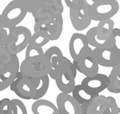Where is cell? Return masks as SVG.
<instances>
[{
	"label": "cell",
	"mask_w": 120,
	"mask_h": 114,
	"mask_svg": "<svg viewBox=\"0 0 120 114\" xmlns=\"http://www.w3.org/2000/svg\"><path fill=\"white\" fill-rule=\"evenodd\" d=\"M28 14V11L20 0H12L3 10L1 16L4 22L12 27L18 26Z\"/></svg>",
	"instance_id": "277c9868"
},
{
	"label": "cell",
	"mask_w": 120,
	"mask_h": 114,
	"mask_svg": "<svg viewBox=\"0 0 120 114\" xmlns=\"http://www.w3.org/2000/svg\"></svg>",
	"instance_id": "8d00e7d4"
},
{
	"label": "cell",
	"mask_w": 120,
	"mask_h": 114,
	"mask_svg": "<svg viewBox=\"0 0 120 114\" xmlns=\"http://www.w3.org/2000/svg\"><path fill=\"white\" fill-rule=\"evenodd\" d=\"M64 12V6L61 0H50L45 5L31 14L34 20L45 19L51 21L54 18L61 16Z\"/></svg>",
	"instance_id": "ba28073f"
},
{
	"label": "cell",
	"mask_w": 120,
	"mask_h": 114,
	"mask_svg": "<svg viewBox=\"0 0 120 114\" xmlns=\"http://www.w3.org/2000/svg\"><path fill=\"white\" fill-rule=\"evenodd\" d=\"M119 10L117 0H99L89 5V14L92 21H102L112 18Z\"/></svg>",
	"instance_id": "3957f363"
},
{
	"label": "cell",
	"mask_w": 120,
	"mask_h": 114,
	"mask_svg": "<svg viewBox=\"0 0 120 114\" xmlns=\"http://www.w3.org/2000/svg\"><path fill=\"white\" fill-rule=\"evenodd\" d=\"M97 37L101 40H108L112 36L114 29V22L112 18L99 21L97 25Z\"/></svg>",
	"instance_id": "ffe728a7"
},
{
	"label": "cell",
	"mask_w": 120,
	"mask_h": 114,
	"mask_svg": "<svg viewBox=\"0 0 120 114\" xmlns=\"http://www.w3.org/2000/svg\"><path fill=\"white\" fill-rule=\"evenodd\" d=\"M118 108L114 97L98 95L88 105L87 114H116Z\"/></svg>",
	"instance_id": "8992f818"
},
{
	"label": "cell",
	"mask_w": 120,
	"mask_h": 114,
	"mask_svg": "<svg viewBox=\"0 0 120 114\" xmlns=\"http://www.w3.org/2000/svg\"><path fill=\"white\" fill-rule=\"evenodd\" d=\"M0 114H12L10 99L4 98L0 100Z\"/></svg>",
	"instance_id": "f546056e"
},
{
	"label": "cell",
	"mask_w": 120,
	"mask_h": 114,
	"mask_svg": "<svg viewBox=\"0 0 120 114\" xmlns=\"http://www.w3.org/2000/svg\"><path fill=\"white\" fill-rule=\"evenodd\" d=\"M9 89L20 99L24 100H32L35 94L33 78L24 76L20 71L18 72L15 79L10 85Z\"/></svg>",
	"instance_id": "5b68a950"
},
{
	"label": "cell",
	"mask_w": 120,
	"mask_h": 114,
	"mask_svg": "<svg viewBox=\"0 0 120 114\" xmlns=\"http://www.w3.org/2000/svg\"><path fill=\"white\" fill-rule=\"evenodd\" d=\"M50 41V36L47 32H45V31H35L31 35L29 44L43 47L48 44Z\"/></svg>",
	"instance_id": "cb8c5ba5"
},
{
	"label": "cell",
	"mask_w": 120,
	"mask_h": 114,
	"mask_svg": "<svg viewBox=\"0 0 120 114\" xmlns=\"http://www.w3.org/2000/svg\"><path fill=\"white\" fill-rule=\"evenodd\" d=\"M76 75L74 74L71 69H67L59 74L55 81L60 92L70 94L76 86Z\"/></svg>",
	"instance_id": "9a60e30c"
},
{
	"label": "cell",
	"mask_w": 120,
	"mask_h": 114,
	"mask_svg": "<svg viewBox=\"0 0 120 114\" xmlns=\"http://www.w3.org/2000/svg\"><path fill=\"white\" fill-rule=\"evenodd\" d=\"M18 59L17 55H12L4 46H0V68L10 65Z\"/></svg>",
	"instance_id": "d4e9b609"
},
{
	"label": "cell",
	"mask_w": 120,
	"mask_h": 114,
	"mask_svg": "<svg viewBox=\"0 0 120 114\" xmlns=\"http://www.w3.org/2000/svg\"><path fill=\"white\" fill-rule=\"evenodd\" d=\"M76 70L85 76H92L98 73L99 65L95 59L92 50L89 47L77 61H72Z\"/></svg>",
	"instance_id": "52a82bcc"
},
{
	"label": "cell",
	"mask_w": 120,
	"mask_h": 114,
	"mask_svg": "<svg viewBox=\"0 0 120 114\" xmlns=\"http://www.w3.org/2000/svg\"><path fill=\"white\" fill-rule=\"evenodd\" d=\"M20 1L24 5L28 13L33 14L34 11L45 5L50 0H20Z\"/></svg>",
	"instance_id": "484cf974"
},
{
	"label": "cell",
	"mask_w": 120,
	"mask_h": 114,
	"mask_svg": "<svg viewBox=\"0 0 120 114\" xmlns=\"http://www.w3.org/2000/svg\"><path fill=\"white\" fill-rule=\"evenodd\" d=\"M92 2H96V1H99V0H92Z\"/></svg>",
	"instance_id": "d590c367"
},
{
	"label": "cell",
	"mask_w": 120,
	"mask_h": 114,
	"mask_svg": "<svg viewBox=\"0 0 120 114\" xmlns=\"http://www.w3.org/2000/svg\"><path fill=\"white\" fill-rule=\"evenodd\" d=\"M63 25H64V20L62 15L51 20L47 31L50 36V41H55L60 38L63 31Z\"/></svg>",
	"instance_id": "7402d4cb"
},
{
	"label": "cell",
	"mask_w": 120,
	"mask_h": 114,
	"mask_svg": "<svg viewBox=\"0 0 120 114\" xmlns=\"http://www.w3.org/2000/svg\"><path fill=\"white\" fill-rule=\"evenodd\" d=\"M15 27H12L4 23V25L3 28L0 29V46H4L5 44L8 41V38H9L10 34L12 33L13 29Z\"/></svg>",
	"instance_id": "f1b7e54d"
},
{
	"label": "cell",
	"mask_w": 120,
	"mask_h": 114,
	"mask_svg": "<svg viewBox=\"0 0 120 114\" xmlns=\"http://www.w3.org/2000/svg\"><path fill=\"white\" fill-rule=\"evenodd\" d=\"M116 114H120V108H119V107L118 108V110H117Z\"/></svg>",
	"instance_id": "e575fe53"
},
{
	"label": "cell",
	"mask_w": 120,
	"mask_h": 114,
	"mask_svg": "<svg viewBox=\"0 0 120 114\" xmlns=\"http://www.w3.org/2000/svg\"><path fill=\"white\" fill-rule=\"evenodd\" d=\"M89 5L88 2L84 6L76 9H70V19L72 27L77 31H82L88 28L92 23V18L89 14Z\"/></svg>",
	"instance_id": "9c48e42d"
},
{
	"label": "cell",
	"mask_w": 120,
	"mask_h": 114,
	"mask_svg": "<svg viewBox=\"0 0 120 114\" xmlns=\"http://www.w3.org/2000/svg\"><path fill=\"white\" fill-rule=\"evenodd\" d=\"M20 63L19 58L7 66L0 68V92L10 86L19 71Z\"/></svg>",
	"instance_id": "4fadbf2b"
},
{
	"label": "cell",
	"mask_w": 120,
	"mask_h": 114,
	"mask_svg": "<svg viewBox=\"0 0 120 114\" xmlns=\"http://www.w3.org/2000/svg\"><path fill=\"white\" fill-rule=\"evenodd\" d=\"M11 107H12V114H28L24 102L19 99H12Z\"/></svg>",
	"instance_id": "83f0119b"
},
{
	"label": "cell",
	"mask_w": 120,
	"mask_h": 114,
	"mask_svg": "<svg viewBox=\"0 0 120 114\" xmlns=\"http://www.w3.org/2000/svg\"><path fill=\"white\" fill-rule=\"evenodd\" d=\"M31 31L27 27L18 25L13 29L4 47L12 55H18L25 50L30 44Z\"/></svg>",
	"instance_id": "7a4b0ae2"
},
{
	"label": "cell",
	"mask_w": 120,
	"mask_h": 114,
	"mask_svg": "<svg viewBox=\"0 0 120 114\" xmlns=\"http://www.w3.org/2000/svg\"><path fill=\"white\" fill-rule=\"evenodd\" d=\"M112 38H113V46L112 48L116 50L120 55V29L114 28L112 30Z\"/></svg>",
	"instance_id": "4dcf8cb0"
},
{
	"label": "cell",
	"mask_w": 120,
	"mask_h": 114,
	"mask_svg": "<svg viewBox=\"0 0 120 114\" xmlns=\"http://www.w3.org/2000/svg\"><path fill=\"white\" fill-rule=\"evenodd\" d=\"M112 68H113L114 70H117L118 73H120V60L118 62V63H117L116 65H115V66H113V67H112Z\"/></svg>",
	"instance_id": "d6a6232c"
},
{
	"label": "cell",
	"mask_w": 120,
	"mask_h": 114,
	"mask_svg": "<svg viewBox=\"0 0 120 114\" xmlns=\"http://www.w3.org/2000/svg\"><path fill=\"white\" fill-rule=\"evenodd\" d=\"M50 66L45 55L24 59L19 66V71L31 78H40L49 75Z\"/></svg>",
	"instance_id": "6da1fadb"
},
{
	"label": "cell",
	"mask_w": 120,
	"mask_h": 114,
	"mask_svg": "<svg viewBox=\"0 0 120 114\" xmlns=\"http://www.w3.org/2000/svg\"><path fill=\"white\" fill-rule=\"evenodd\" d=\"M4 25V20H3L2 16H1V14H0V29L3 28Z\"/></svg>",
	"instance_id": "836d02e7"
},
{
	"label": "cell",
	"mask_w": 120,
	"mask_h": 114,
	"mask_svg": "<svg viewBox=\"0 0 120 114\" xmlns=\"http://www.w3.org/2000/svg\"><path fill=\"white\" fill-rule=\"evenodd\" d=\"M34 87H35V94L33 100L36 101L41 99L48 91L50 86V76L49 75L42 76L40 78H33Z\"/></svg>",
	"instance_id": "44dd1931"
},
{
	"label": "cell",
	"mask_w": 120,
	"mask_h": 114,
	"mask_svg": "<svg viewBox=\"0 0 120 114\" xmlns=\"http://www.w3.org/2000/svg\"><path fill=\"white\" fill-rule=\"evenodd\" d=\"M108 76L104 74L98 73L95 76H86L82 81V86L97 94H99L100 92H103L107 89L108 86Z\"/></svg>",
	"instance_id": "5bb4252c"
},
{
	"label": "cell",
	"mask_w": 120,
	"mask_h": 114,
	"mask_svg": "<svg viewBox=\"0 0 120 114\" xmlns=\"http://www.w3.org/2000/svg\"><path fill=\"white\" fill-rule=\"evenodd\" d=\"M92 53L99 66L103 67H113L120 60V55L112 47L98 49L94 48Z\"/></svg>",
	"instance_id": "7c38bea8"
},
{
	"label": "cell",
	"mask_w": 120,
	"mask_h": 114,
	"mask_svg": "<svg viewBox=\"0 0 120 114\" xmlns=\"http://www.w3.org/2000/svg\"><path fill=\"white\" fill-rule=\"evenodd\" d=\"M86 39H87L89 45L98 49H104V48H111L113 46V38L112 34L110 38L106 40H101L97 37V27H92L86 34Z\"/></svg>",
	"instance_id": "ac0fdd59"
},
{
	"label": "cell",
	"mask_w": 120,
	"mask_h": 114,
	"mask_svg": "<svg viewBox=\"0 0 120 114\" xmlns=\"http://www.w3.org/2000/svg\"><path fill=\"white\" fill-rule=\"evenodd\" d=\"M71 96L77 101L81 105L84 103H90L96 96H98L99 94H97L94 92H92L82 85H76L71 92Z\"/></svg>",
	"instance_id": "d6986e66"
},
{
	"label": "cell",
	"mask_w": 120,
	"mask_h": 114,
	"mask_svg": "<svg viewBox=\"0 0 120 114\" xmlns=\"http://www.w3.org/2000/svg\"><path fill=\"white\" fill-rule=\"evenodd\" d=\"M108 86L107 90L112 93H120V73L112 68L108 76Z\"/></svg>",
	"instance_id": "603a6c76"
},
{
	"label": "cell",
	"mask_w": 120,
	"mask_h": 114,
	"mask_svg": "<svg viewBox=\"0 0 120 114\" xmlns=\"http://www.w3.org/2000/svg\"><path fill=\"white\" fill-rule=\"evenodd\" d=\"M56 107L60 114H82V105L68 93L57 95Z\"/></svg>",
	"instance_id": "30bf717a"
},
{
	"label": "cell",
	"mask_w": 120,
	"mask_h": 114,
	"mask_svg": "<svg viewBox=\"0 0 120 114\" xmlns=\"http://www.w3.org/2000/svg\"><path fill=\"white\" fill-rule=\"evenodd\" d=\"M31 110L34 114H60L57 107L53 102L42 98L34 101Z\"/></svg>",
	"instance_id": "e0dca14e"
},
{
	"label": "cell",
	"mask_w": 120,
	"mask_h": 114,
	"mask_svg": "<svg viewBox=\"0 0 120 114\" xmlns=\"http://www.w3.org/2000/svg\"><path fill=\"white\" fill-rule=\"evenodd\" d=\"M89 47L86 34L75 33L71 35L69 42V52L74 61H77Z\"/></svg>",
	"instance_id": "8fae6325"
},
{
	"label": "cell",
	"mask_w": 120,
	"mask_h": 114,
	"mask_svg": "<svg viewBox=\"0 0 120 114\" xmlns=\"http://www.w3.org/2000/svg\"><path fill=\"white\" fill-rule=\"evenodd\" d=\"M45 55L49 60L50 66V70L49 72V76L53 80H56L58 74V69L60 61L63 58V54L61 50L57 46H51L48 50L45 51Z\"/></svg>",
	"instance_id": "2e32d148"
},
{
	"label": "cell",
	"mask_w": 120,
	"mask_h": 114,
	"mask_svg": "<svg viewBox=\"0 0 120 114\" xmlns=\"http://www.w3.org/2000/svg\"><path fill=\"white\" fill-rule=\"evenodd\" d=\"M65 4L70 9H76L83 7L87 3L86 0H64Z\"/></svg>",
	"instance_id": "1f68e13d"
},
{
	"label": "cell",
	"mask_w": 120,
	"mask_h": 114,
	"mask_svg": "<svg viewBox=\"0 0 120 114\" xmlns=\"http://www.w3.org/2000/svg\"><path fill=\"white\" fill-rule=\"evenodd\" d=\"M44 55L45 51L43 50L42 47L28 44V46L25 49V59L37 57V56Z\"/></svg>",
	"instance_id": "4316f807"
}]
</instances>
